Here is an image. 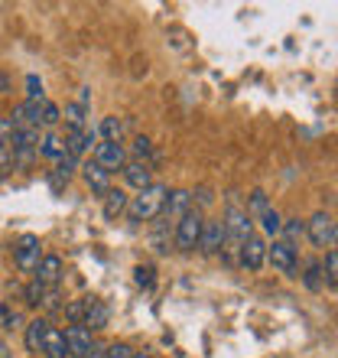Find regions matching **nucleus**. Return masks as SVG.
Instances as JSON below:
<instances>
[{
    "label": "nucleus",
    "mask_w": 338,
    "mask_h": 358,
    "mask_svg": "<svg viewBox=\"0 0 338 358\" xmlns=\"http://www.w3.org/2000/svg\"><path fill=\"white\" fill-rule=\"evenodd\" d=\"M166 199H169L166 182H153V186H147L143 192H137V196L127 202V215H131V222H156V218L163 215Z\"/></svg>",
    "instance_id": "1"
},
{
    "label": "nucleus",
    "mask_w": 338,
    "mask_h": 358,
    "mask_svg": "<svg viewBox=\"0 0 338 358\" xmlns=\"http://www.w3.org/2000/svg\"><path fill=\"white\" fill-rule=\"evenodd\" d=\"M202 225H205V218H202V208H189L186 215L176 222V241L179 251H196L198 248V235H202Z\"/></svg>",
    "instance_id": "2"
},
{
    "label": "nucleus",
    "mask_w": 338,
    "mask_h": 358,
    "mask_svg": "<svg viewBox=\"0 0 338 358\" xmlns=\"http://www.w3.org/2000/svg\"><path fill=\"white\" fill-rule=\"evenodd\" d=\"M306 235H309V241L316 248H335V218H332V212H316V215L306 222Z\"/></svg>",
    "instance_id": "3"
},
{
    "label": "nucleus",
    "mask_w": 338,
    "mask_h": 358,
    "mask_svg": "<svg viewBox=\"0 0 338 358\" xmlns=\"http://www.w3.org/2000/svg\"><path fill=\"white\" fill-rule=\"evenodd\" d=\"M39 235H20L17 245H13V261L23 273H36L39 261H43V251H39Z\"/></svg>",
    "instance_id": "4"
},
{
    "label": "nucleus",
    "mask_w": 338,
    "mask_h": 358,
    "mask_svg": "<svg viewBox=\"0 0 338 358\" xmlns=\"http://www.w3.org/2000/svg\"><path fill=\"white\" fill-rule=\"evenodd\" d=\"M267 261L286 277H296V245H286L283 238H273V245H267Z\"/></svg>",
    "instance_id": "5"
},
{
    "label": "nucleus",
    "mask_w": 338,
    "mask_h": 358,
    "mask_svg": "<svg viewBox=\"0 0 338 358\" xmlns=\"http://www.w3.org/2000/svg\"><path fill=\"white\" fill-rule=\"evenodd\" d=\"M94 163H98L104 173L124 170V163H127V150H124V143L101 141L98 147H94Z\"/></svg>",
    "instance_id": "6"
},
{
    "label": "nucleus",
    "mask_w": 338,
    "mask_h": 358,
    "mask_svg": "<svg viewBox=\"0 0 338 358\" xmlns=\"http://www.w3.org/2000/svg\"><path fill=\"white\" fill-rule=\"evenodd\" d=\"M237 255H241V264L247 271H260L263 261H267V241L260 235H247L241 241V248H237Z\"/></svg>",
    "instance_id": "7"
},
{
    "label": "nucleus",
    "mask_w": 338,
    "mask_h": 358,
    "mask_svg": "<svg viewBox=\"0 0 338 358\" xmlns=\"http://www.w3.org/2000/svg\"><path fill=\"white\" fill-rule=\"evenodd\" d=\"M62 336H66L68 358H88V355H91L94 339H91V332L84 329V326H68Z\"/></svg>",
    "instance_id": "8"
},
{
    "label": "nucleus",
    "mask_w": 338,
    "mask_h": 358,
    "mask_svg": "<svg viewBox=\"0 0 338 358\" xmlns=\"http://www.w3.org/2000/svg\"><path fill=\"white\" fill-rule=\"evenodd\" d=\"M198 248H202L205 255H215V251L225 248V222H221V218H205L202 235H198Z\"/></svg>",
    "instance_id": "9"
},
{
    "label": "nucleus",
    "mask_w": 338,
    "mask_h": 358,
    "mask_svg": "<svg viewBox=\"0 0 338 358\" xmlns=\"http://www.w3.org/2000/svg\"><path fill=\"white\" fill-rule=\"evenodd\" d=\"M78 170H82V179H84V186L91 189L94 196H108V192H111V173H104L101 166H98V163L94 160H88L84 163V166H78Z\"/></svg>",
    "instance_id": "10"
},
{
    "label": "nucleus",
    "mask_w": 338,
    "mask_h": 358,
    "mask_svg": "<svg viewBox=\"0 0 338 358\" xmlns=\"http://www.w3.org/2000/svg\"><path fill=\"white\" fill-rule=\"evenodd\" d=\"M121 173H124V182H127L131 189H137V192H143L147 186H153V170H150V163L127 160Z\"/></svg>",
    "instance_id": "11"
},
{
    "label": "nucleus",
    "mask_w": 338,
    "mask_h": 358,
    "mask_svg": "<svg viewBox=\"0 0 338 358\" xmlns=\"http://www.w3.org/2000/svg\"><path fill=\"white\" fill-rule=\"evenodd\" d=\"M59 280H62V257L43 255V261H39V267H36V283L43 290H52Z\"/></svg>",
    "instance_id": "12"
},
{
    "label": "nucleus",
    "mask_w": 338,
    "mask_h": 358,
    "mask_svg": "<svg viewBox=\"0 0 338 358\" xmlns=\"http://www.w3.org/2000/svg\"><path fill=\"white\" fill-rule=\"evenodd\" d=\"M39 114H43V101H23L13 108V114H10L7 121L13 124V131H20V127H39Z\"/></svg>",
    "instance_id": "13"
},
{
    "label": "nucleus",
    "mask_w": 338,
    "mask_h": 358,
    "mask_svg": "<svg viewBox=\"0 0 338 358\" xmlns=\"http://www.w3.org/2000/svg\"><path fill=\"white\" fill-rule=\"evenodd\" d=\"M108 320H111V310H108V303L104 300H94L91 296V306H88V313H84L82 326L88 332H101L104 326H108Z\"/></svg>",
    "instance_id": "14"
},
{
    "label": "nucleus",
    "mask_w": 338,
    "mask_h": 358,
    "mask_svg": "<svg viewBox=\"0 0 338 358\" xmlns=\"http://www.w3.org/2000/svg\"><path fill=\"white\" fill-rule=\"evenodd\" d=\"M94 141H98V134H94L91 127H84V131H72L62 143H66V153H68V157H75V160H78L84 150H91Z\"/></svg>",
    "instance_id": "15"
},
{
    "label": "nucleus",
    "mask_w": 338,
    "mask_h": 358,
    "mask_svg": "<svg viewBox=\"0 0 338 358\" xmlns=\"http://www.w3.org/2000/svg\"><path fill=\"white\" fill-rule=\"evenodd\" d=\"M189 208H192V192H189V189H176V192H169L166 206H163V215L182 218Z\"/></svg>",
    "instance_id": "16"
},
{
    "label": "nucleus",
    "mask_w": 338,
    "mask_h": 358,
    "mask_svg": "<svg viewBox=\"0 0 338 358\" xmlns=\"http://www.w3.org/2000/svg\"><path fill=\"white\" fill-rule=\"evenodd\" d=\"M43 352H46L49 358H68L66 336H62V329H56V326H49L46 336H43Z\"/></svg>",
    "instance_id": "17"
},
{
    "label": "nucleus",
    "mask_w": 338,
    "mask_h": 358,
    "mask_svg": "<svg viewBox=\"0 0 338 358\" xmlns=\"http://www.w3.org/2000/svg\"><path fill=\"white\" fill-rule=\"evenodd\" d=\"M59 114H62V121H66L72 131H84V127H88V108H82L78 101H68L66 108H59Z\"/></svg>",
    "instance_id": "18"
},
{
    "label": "nucleus",
    "mask_w": 338,
    "mask_h": 358,
    "mask_svg": "<svg viewBox=\"0 0 338 358\" xmlns=\"http://www.w3.org/2000/svg\"><path fill=\"white\" fill-rule=\"evenodd\" d=\"M127 202H131V199H127V192L111 189V192L104 196V218H108V222H114L117 215H124V212H127Z\"/></svg>",
    "instance_id": "19"
},
{
    "label": "nucleus",
    "mask_w": 338,
    "mask_h": 358,
    "mask_svg": "<svg viewBox=\"0 0 338 358\" xmlns=\"http://www.w3.org/2000/svg\"><path fill=\"white\" fill-rule=\"evenodd\" d=\"M36 153H43L49 160H62V157H66V143H62L59 134H46V137H39Z\"/></svg>",
    "instance_id": "20"
},
{
    "label": "nucleus",
    "mask_w": 338,
    "mask_h": 358,
    "mask_svg": "<svg viewBox=\"0 0 338 358\" xmlns=\"http://www.w3.org/2000/svg\"><path fill=\"white\" fill-rule=\"evenodd\" d=\"M23 329H27V349L33 352V355H36V352H43V336H46L49 322L46 320H33V322H27Z\"/></svg>",
    "instance_id": "21"
},
{
    "label": "nucleus",
    "mask_w": 338,
    "mask_h": 358,
    "mask_svg": "<svg viewBox=\"0 0 338 358\" xmlns=\"http://www.w3.org/2000/svg\"><path fill=\"white\" fill-rule=\"evenodd\" d=\"M244 212H247V218H260V215H267L270 212V199H267V192L263 189H254L251 196H247V206H244Z\"/></svg>",
    "instance_id": "22"
},
{
    "label": "nucleus",
    "mask_w": 338,
    "mask_h": 358,
    "mask_svg": "<svg viewBox=\"0 0 338 358\" xmlns=\"http://www.w3.org/2000/svg\"><path fill=\"white\" fill-rule=\"evenodd\" d=\"M302 283H306V287H309L312 293H319L322 287H325V277H322V264H319V261H309V264H306Z\"/></svg>",
    "instance_id": "23"
},
{
    "label": "nucleus",
    "mask_w": 338,
    "mask_h": 358,
    "mask_svg": "<svg viewBox=\"0 0 338 358\" xmlns=\"http://www.w3.org/2000/svg\"><path fill=\"white\" fill-rule=\"evenodd\" d=\"M88 306H91V296H82V300L68 303V306H66V320L72 322V326H82V320H84V313H88Z\"/></svg>",
    "instance_id": "24"
},
{
    "label": "nucleus",
    "mask_w": 338,
    "mask_h": 358,
    "mask_svg": "<svg viewBox=\"0 0 338 358\" xmlns=\"http://www.w3.org/2000/svg\"><path fill=\"white\" fill-rule=\"evenodd\" d=\"M75 170H78V160L75 157H62V160H56V170H52V176L59 179V182H68V179L75 176Z\"/></svg>",
    "instance_id": "25"
},
{
    "label": "nucleus",
    "mask_w": 338,
    "mask_h": 358,
    "mask_svg": "<svg viewBox=\"0 0 338 358\" xmlns=\"http://www.w3.org/2000/svg\"><path fill=\"white\" fill-rule=\"evenodd\" d=\"M101 134H104V141L121 143L124 141V121H121V117H104V121H101Z\"/></svg>",
    "instance_id": "26"
},
{
    "label": "nucleus",
    "mask_w": 338,
    "mask_h": 358,
    "mask_svg": "<svg viewBox=\"0 0 338 358\" xmlns=\"http://www.w3.org/2000/svg\"><path fill=\"white\" fill-rule=\"evenodd\" d=\"M280 235H286V238H283L286 245H293V241H300V238L306 235V222H300V218H290V222H283Z\"/></svg>",
    "instance_id": "27"
},
{
    "label": "nucleus",
    "mask_w": 338,
    "mask_h": 358,
    "mask_svg": "<svg viewBox=\"0 0 338 358\" xmlns=\"http://www.w3.org/2000/svg\"><path fill=\"white\" fill-rule=\"evenodd\" d=\"M59 121H62V114H59V104L43 101V114H39V127H56Z\"/></svg>",
    "instance_id": "28"
},
{
    "label": "nucleus",
    "mask_w": 338,
    "mask_h": 358,
    "mask_svg": "<svg viewBox=\"0 0 338 358\" xmlns=\"http://www.w3.org/2000/svg\"><path fill=\"white\" fill-rule=\"evenodd\" d=\"M257 222H260V225H263V231H267V235H270V238H277V235H280L283 218L277 215V208H270V212H267V215H260V218H257Z\"/></svg>",
    "instance_id": "29"
},
{
    "label": "nucleus",
    "mask_w": 338,
    "mask_h": 358,
    "mask_svg": "<svg viewBox=\"0 0 338 358\" xmlns=\"http://www.w3.org/2000/svg\"><path fill=\"white\" fill-rule=\"evenodd\" d=\"M0 326H3L7 332L23 329V316H20L17 310H7V306H3V313H0Z\"/></svg>",
    "instance_id": "30"
},
{
    "label": "nucleus",
    "mask_w": 338,
    "mask_h": 358,
    "mask_svg": "<svg viewBox=\"0 0 338 358\" xmlns=\"http://www.w3.org/2000/svg\"><path fill=\"white\" fill-rule=\"evenodd\" d=\"M322 277H325V280H329V287H335L338 283V255L335 251H329V255H325V267H322Z\"/></svg>",
    "instance_id": "31"
},
{
    "label": "nucleus",
    "mask_w": 338,
    "mask_h": 358,
    "mask_svg": "<svg viewBox=\"0 0 338 358\" xmlns=\"http://www.w3.org/2000/svg\"><path fill=\"white\" fill-rule=\"evenodd\" d=\"M27 101H46L43 98V82L36 76H27Z\"/></svg>",
    "instance_id": "32"
},
{
    "label": "nucleus",
    "mask_w": 338,
    "mask_h": 358,
    "mask_svg": "<svg viewBox=\"0 0 338 358\" xmlns=\"http://www.w3.org/2000/svg\"><path fill=\"white\" fill-rule=\"evenodd\" d=\"M137 352L127 345V342H114V345H108V352H104V358H133Z\"/></svg>",
    "instance_id": "33"
},
{
    "label": "nucleus",
    "mask_w": 338,
    "mask_h": 358,
    "mask_svg": "<svg viewBox=\"0 0 338 358\" xmlns=\"http://www.w3.org/2000/svg\"><path fill=\"white\" fill-rule=\"evenodd\" d=\"M10 141H13V124L0 117V150H10Z\"/></svg>",
    "instance_id": "34"
},
{
    "label": "nucleus",
    "mask_w": 338,
    "mask_h": 358,
    "mask_svg": "<svg viewBox=\"0 0 338 358\" xmlns=\"http://www.w3.org/2000/svg\"><path fill=\"white\" fill-rule=\"evenodd\" d=\"M43 293H46V290H43L36 280L29 283V287H27V306H39V303H43Z\"/></svg>",
    "instance_id": "35"
},
{
    "label": "nucleus",
    "mask_w": 338,
    "mask_h": 358,
    "mask_svg": "<svg viewBox=\"0 0 338 358\" xmlns=\"http://www.w3.org/2000/svg\"><path fill=\"white\" fill-rule=\"evenodd\" d=\"M133 157L140 163H147V157H150V141H147V137H137V141H133Z\"/></svg>",
    "instance_id": "36"
},
{
    "label": "nucleus",
    "mask_w": 338,
    "mask_h": 358,
    "mask_svg": "<svg viewBox=\"0 0 338 358\" xmlns=\"http://www.w3.org/2000/svg\"><path fill=\"white\" fill-rule=\"evenodd\" d=\"M133 273H137V283H140V287H153V267H143L140 264Z\"/></svg>",
    "instance_id": "37"
},
{
    "label": "nucleus",
    "mask_w": 338,
    "mask_h": 358,
    "mask_svg": "<svg viewBox=\"0 0 338 358\" xmlns=\"http://www.w3.org/2000/svg\"><path fill=\"white\" fill-rule=\"evenodd\" d=\"M0 358H13V352H10L7 345H3V342H0Z\"/></svg>",
    "instance_id": "38"
},
{
    "label": "nucleus",
    "mask_w": 338,
    "mask_h": 358,
    "mask_svg": "<svg viewBox=\"0 0 338 358\" xmlns=\"http://www.w3.org/2000/svg\"><path fill=\"white\" fill-rule=\"evenodd\" d=\"M3 92H7V78L0 76V94H3Z\"/></svg>",
    "instance_id": "39"
},
{
    "label": "nucleus",
    "mask_w": 338,
    "mask_h": 358,
    "mask_svg": "<svg viewBox=\"0 0 338 358\" xmlns=\"http://www.w3.org/2000/svg\"><path fill=\"white\" fill-rule=\"evenodd\" d=\"M133 358H153V355H147V352H137V355H133Z\"/></svg>",
    "instance_id": "40"
},
{
    "label": "nucleus",
    "mask_w": 338,
    "mask_h": 358,
    "mask_svg": "<svg viewBox=\"0 0 338 358\" xmlns=\"http://www.w3.org/2000/svg\"><path fill=\"white\" fill-rule=\"evenodd\" d=\"M0 313H3V303H0Z\"/></svg>",
    "instance_id": "41"
}]
</instances>
